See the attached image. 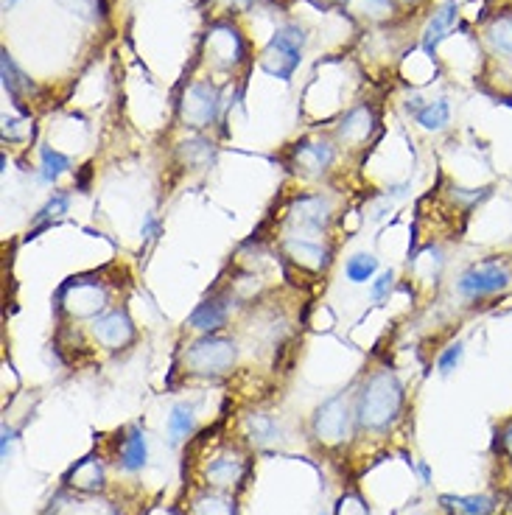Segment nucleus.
Wrapping results in <instances>:
<instances>
[{
	"instance_id": "obj_30",
	"label": "nucleus",
	"mask_w": 512,
	"mask_h": 515,
	"mask_svg": "<svg viewBox=\"0 0 512 515\" xmlns=\"http://www.w3.org/2000/svg\"><path fill=\"white\" fill-rule=\"evenodd\" d=\"M462 356H465V345H462V342L451 345V348L440 353V359H437V370H440L443 376L454 373V370H457V364L462 362Z\"/></svg>"
},
{
	"instance_id": "obj_7",
	"label": "nucleus",
	"mask_w": 512,
	"mask_h": 515,
	"mask_svg": "<svg viewBox=\"0 0 512 515\" xmlns=\"http://www.w3.org/2000/svg\"><path fill=\"white\" fill-rule=\"evenodd\" d=\"M286 219H289L291 236L314 238L331 222V205H328V199H322L319 194H303L291 202Z\"/></svg>"
},
{
	"instance_id": "obj_35",
	"label": "nucleus",
	"mask_w": 512,
	"mask_h": 515,
	"mask_svg": "<svg viewBox=\"0 0 512 515\" xmlns=\"http://www.w3.org/2000/svg\"><path fill=\"white\" fill-rule=\"evenodd\" d=\"M499 448H501V454L507 457V462H512V420H507V423L501 426Z\"/></svg>"
},
{
	"instance_id": "obj_12",
	"label": "nucleus",
	"mask_w": 512,
	"mask_h": 515,
	"mask_svg": "<svg viewBox=\"0 0 512 515\" xmlns=\"http://www.w3.org/2000/svg\"><path fill=\"white\" fill-rule=\"evenodd\" d=\"M333 163V146L325 140H303L294 146V166L305 177L325 174Z\"/></svg>"
},
{
	"instance_id": "obj_11",
	"label": "nucleus",
	"mask_w": 512,
	"mask_h": 515,
	"mask_svg": "<svg viewBox=\"0 0 512 515\" xmlns=\"http://www.w3.org/2000/svg\"><path fill=\"white\" fill-rule=\"evenodd\" d=\"M208 54L219 68H236L247 54V48L233 26H213L208 31Z\"/></svg>"
},
{
	"instance_id": "obj_38",
	"label": "nucleus",
	"mask_w": 512,
	"mask_h": 515,
	"mask_svg": "<svg viewBox=\"0 0 512 515\" xmlns=\"http://www.w3.org/2000/svg\"><path fill=\"white\" fill-rule=\"evenodd\" d=\"M401 3H417V0H401Z\"/></svg>"
},
{
	"instance_id": "obj_24",
	"label": "nucleus",
	"mask_w": 512,
	"mask_h": 515,
	"mask_svg": "<svg viewBox=\"0 0 512 515\" xmlns=\"http://www.w3.org/2000/svg\"><path fill=\"white\" fill-rule=\"evenodd\" d=\"M180 160L188 168H205L213 163V143L205 138L185 140L180 146Z\"/></svg>"
},
{
	"instance_id": "obj_14",
	"label": "nucleus",
	"mask_w": 512,
	"mask_h": 515,
	"mask_svg": "<svg viewBox=\"0 0 512 515\" xmlns=\"http://www.w3.org/2000/svg\"><path fill=\"white\" fill-rule=\"evenodd\" d=\"M375 129V115L370 107H356V110H350L339 121V126H336V135H339V140H345V143H350V146H361L364 140L373 135Z\"/></svg>"
},
{
	"instance_id": "obj_22",
	"label": "nucleus",
	"mask_w": 512,
	"mask_h": 515,
	"mask_svg": "<svg viewBox=\"0 0 512 515\" xmlns=\"http://www.w3.org/2000/svg\"><path fill=\"white\" fill-rule=\"evenodd\" d=\"M244 426H247V437L255 446H269V443H275L277 437H280V429H277L272 415H263V412H252Z\"/></svg>"
},
{
	"instance_id": "obj_18",
	"label": "nucleus",
	"mask_w": 512,
	"mask_h": 515,
	"mask_svg": "<svg viewBox=\"0 0 512 515\" xmlns=\"http://www.w3.org/2000/svg\"><path fill=\"white\" fill-rule=\"evenodd\" d=\"M485 40L493 48V54L512 62V9L510 12H499L487 23Z\"/></svg>"
},
{
	"instance_id": "obj_29",
	"label": "nucleus",
	"mask_w": 512,
	"mask_h": 515,
	"mask_svg": "<svg viewBox=\"0 0 512 515\" xmlns=\"http://www.w3.org/2000/svg\"><path fill=\"white\" fill-rule=\"evenodd\" d=\"M70 168V160L65 154L54 152V149H42V180L56 182Z\"/></svg>"
},
{
	"instance_id": "obj_39",
	"label": "nucleus",
	"mask_w": 512,
	"mask_h": 515,
	"mask_svg": "<svg viewBox=\"0 0 512 515\" xmlns=\"http://www.w3.org/2000/svg\"><path fill=\"white\" fill-rule=\"evenodd\" d=\"M314 3H322V0H314ZM342 3H345V0H342Z\"/></svg>"
},
{
	"instance_id": "obj_25",
	"label": "nucleus",
	"mask_w": 512,
	"mask_h": 515,
	"mask_svg": "<svg viewBox=\"0 0 512 515\" xmlns=\"http://www.w3.org/2000/svg\"><path fill=\"white\" fill-rule=\"evenodd\" d=\"M196 426V418H194V409L188 404H177L174 409H171V415H168V437L174 440V443H180V440H185L188 434L194 432Z\"/></svg>"
},
{
	"instance_id": "obj_31",
	"label": "nucleus",
	"mask_w": 512,
	"mask_h": 515,
	"mask_svg": "<svg viewBox=\"0 0 512 515\" xmlns=\"http://www.w3.org/2000/svg\"><path fill=\"white\" fill-rule=\"evenodd\" d=\"M65 9H70L73 14H79L84 20H93L104 6H101V0H59Z\"/></svg>"
},
{
	"instance_id": "obj_37",
	"label": "nucleus",
	"mask_w": 512,
	"mask_h": 515,
	"mask_svg": "<svg viewBox=\"0 0 512 515\" xmlns=\"http://www.w3.org/2000/svg\"><path fill=\"white\" fill-rule=\"evenodd\" d=\"M14 3H17V0H3V9H6V12H9V9H12Z\"/></svg>"
},
{
	"instance_id": "obj_23",
	"label": "nucleus",
	"mask_w": 512,
	"mask_h": 515,
	"mask_svg": "<svg viewBox=\"0 0 512 515\" xmlns=\"http://www.w3.org/2000/svg\"><path fill=\"white\" fill-rule=\"evenodd\" d=\"M417 124L423 126V129H429V132H440V129H445L448 126V121H451V107H448V101L445 98H440V101H431V104H426V107H420V110L415 112Z\"/></svg>"
},
{
	"instance_id": "obj_15",
	"label": "nucleus",
	"mask_w": 512,
	"mask_h": 515,
	"mask_svg": "<svg viewBox=\"0 0 512 515\" xmlns=\"http://www.w3.org/2000/svg\"><path fill=\"white\" fill-rule=\"evenodd\" d=\"M146 460H149V446H146V434L138 426H132L129 432L121 437L118 443V465L135 474L140 468H146Z\"/></svg>"
},
{
	"instance_id": "obj_4",
	"label": "nucleus",
	"mask_w": 512,
	"mask_h": 515,
	"mask_svg": "<svg viewBox=\"0 0 512 515\" xmlns=\"http://www.w3.org/2000/svg\"><path fill=\"white\" fill-rule=\"evenodd\" d=\"M305 45V31L300 26L277 28L272 42L261 54V68L277 79H291V73L300 65V51Z\"/></svg>"
},
{
	"instance_id": "obj_13",
	"label": "nucleus",
	"mask_w": 512,
	"mask_h": 515,
	"mask_svg": "<svg viewBox=\"0 0 512 515\" xmlns=\"http://www.w3.org/2000/svg\"><path fill=\"white\" fill-rule=\"evenodd\" d=\"M283 250H286V255H289L294 264L303 266V269H311V272H322L328 266V258H331V252L325 250L319 241H314V238L289 236L283 241Z\"/></svg>"
},
{
	"instance_id": "obj_36",
	"label": "nucleus",
	"mask_w": 512,
	"mask_h": 515,
	"mask_svg": "<svg viewBox=\"0 0 512 515\" xmlns=\"http://www.w3.org/2000/svg\"><path fill=\"white\" fill-rule=\"evenodd\" d=\"M14 429H9V426H3V448H0V454H3V460H9V446L14 443Z\"/></svg>"
},
{
	"instance_id": "obj_19",
	"label": "nucleus",
	"mask_w": 512,
	"mask_h": 515,
	"mask_svg": "<svg viewBox=\"0 0 512 515\" xmlns=\"http://www.w3.org/2000/svg\"><path fill=\"white\" fill-rule=\"evenodd\" d=\"M457 14H459V6L451 0V3H445L443 9H437L434 12V17L429 20V26H426V31H423V48L426 51H434L440 42L448 37V31L454 28V23H457Z\"/></svg>"
},
{
	"instance_id": "obj_21",
	"label": "nucleus",
	"mask_w": 512,
	"mask_h": 515,
	"mask_svg": "<svg viewBox=\"0 0 512 515\" xmlns=\"http://www.w3.org/2000/svg\"><path fill=\"white\" fill-rule=\"evenodd\" d=\"M440 502L454 515H490L496 510V499L490 496H443Z\"/></svg>"
},
{
	"instance_id": "obj_33",
	"label": "nucleus",
	"mask_w": 512,
	"mask_h": 515,
	"mask_svg": "<svg viewBox=\"0 0 512 515\" xmlns=\"http://www.w3.org/2000/svg\"><path fill=\"white\" fill-rule=\"evenodd\" d=\"M336 515H370L367 504L361 502L359 496H342V502L336 507Z\"/></svg>"
},
{
	"instance_id": "obj_17",
	"label": "nucleus",
	"mask_w": 512,
	"mask_h": 515,
	"mask_svg": "<svg viewBox=\"0 0 512 515\" xmlns=\"http://www.w3.org/2000/svg\"><path fill=\"white\" fill-rule=\"evenodd\" d=\"M65 482H68L70 488L82 490V493H96V490L104 488V468H101V462L96 457H84L82 462H76L70 468Z\"/></svg>"
},
{
	"instance_id": "obj_10",
	"label": "nucleus",
	"mask_w": 512,
	"mask_h": 515,
	"mask_svg": "<svg viewBox=\"0 0 512 515\" xmlns=\"http://www.w3.org/2000/svg\"><path fill=\"white\" fill-rule=\"evenodd\" d=\"M93 336H96V342L101 348L121 350L126 348V345H132V339H135V325H132L126 311L115 308V311L98 314L96 320H93Z\"/></svg>"
},
{
	"instance_id": "obj_32",
	"label": "nucleus",
	"mask_w": 512,
	"mask_h": 515,
	"mask_svg": "<svg viewBox=\"0 0 512 515\" xmlns=\"http://www.w3.org/2000/svg\"><path fill=\"white\" fill-rule=\"evenodd\" d=\"M65 210H68V196L56 194L54 199H51V202L37 213V219H34V222H42V219H56V216H62Z\"/></svg>"
},
{
	"instance_id": "obj_2",
	"label": "nucleus",
	"mask_w": 512,
	"mask_h": 515,
	"mask_svg": "<svg viewBox=\"0 0 512 515\" xmlns=\"http://www.w3.org/2000/svg\"><path fill=\"white\" fill-rule=\"evenodd\" d=\"M238 359V348L233 339L219 334H205L202 339H196L191 348L185 350L182 364H185V373H194V376H224L233 370V364Z\"/></svg>"
},
{
	"instance_id": "obj_26",
	"label": "nucleus",
	"mask_w": 512,
	"mask_h": 515,
	"mask_svg": "<svg viewBox=\"0 0 512 515\" xmlns=\"http://www.w3.org/2000/svg\"><path fill=\"white\" fill-rule=\"evenodd\" d=\"M0 73H3V87H6V93L20 104V96H23V90H28L31 87V82H28L26 76L17 70V65H14V59L6 51L0 54Z\"/></svg>"
},
{
	"instance_id": "obj_27",
	"label": "nucleus",
	"mask_w": 512,
	"mask_h": 515,
	"mask_svg": "<svg viewBox=\"0 0 512 515\" xmlns=\"http://www.w3.org/2000/svg\"><path fill=\"white\" fill-rule=\"evenodd\" d=\"M375 269H378V258L361 252V255H353V258L347 261L345 275L347 280H353V283H367V280L375 275Z\"/></svg>"
},
{
	"instance_id": "obj_6",
	"label": "nucleus",
	"mask_w": 512,
	"mask_h": 515,
	"mask_svg": "<svg viewBox=\"0 0 512 515\" xmlns=\"http://www.w3.org/2000/svg\"><path fill=\"white\" fill-rule=\"evenodd\" d=\"M202 476H205V485L210 490L233 493L247 479V457L233 446L216 448L208 457V462H205Z\"/></svg>"
},
{
	"instance_id": "obj_28",
	"label": "nucleus",
	"mask_w": 512,
	"mask_h": 515,
	"mask_svg": "<svg viewBox=\"0 0 512 515\" xmlns=\"http://www.w3.org/2000/svg\"><path fill=\"white\" fill-rule=\"evenodd\" d=\"M345 3L367 20H387L392 14V0H345Z\"/></svg>"
},
{
	"instance_id": "obj_5",
	"label": "nucleus",
	"mask_w": 512,
	"mask_h": 515,
	"mask_svg": "<svg viewBox=\"0 0 512 515\" xmlns=\"http://www.w3.org/2000/svg\"><path fill=\"white\" fill-rule=\"evenodd\" d=\"M510 280V266L501 264V261H482V264H473L471 269L462 272V278L457 280V292L465 300H482L490 294L504 292L510 286Z\"/></svg>"
},
{
	"instance_id": "obj_9",
	"label": "nucleus",
	"mask_w": 512,
	"mask_h": 515,
	"mask_svg": "<svg viewBox=\"0 0 512 515\" xmlns=\"http://www.w3.org/2000/svg\"><path fill=\"white\" fill-rule=\"evenodd\" d=\"M219 90L210 82H194L188 84V90L182 93L180 98V118L185 126H194V129H202V126H210L219 115Z\"/></svg>"
},
{
	"instance_id": "obj_16",
	"label": "nucleus",
	"mask_w": 512,
	"mask_h": 515,
	"mask_svg": "<svg viewBox=\"0 0 512 515\" xmlns=\"http://www.w3.org/2000/svg\"><path fill=\"white\" fill-rule=\"evenodd\" d=\"M188 325H191L194 331H202V334H216V331H222L224 325H227V303L210 297L202 306H196Z\"/></svg>"
},
{
	"instance_id": "obj_3",
	"label": "nucleus",
	"mask_w": 512,
	"mask_h": 515,
	"mask_svg": "<svg viewBox=\"0 0 512 515\" xmlns=\"http://www.w3.org/2000/svg\"><path fill=\"white\" fill-rule=\"evenodd\" d=\"M356 406H350L345 392L322 401L311 418V434L322 448H342L353 434Z\"/></svg>"
},
{
	"instance_id": "obj_8",
	"label": "nucleus",
	"mask_w": 512,
	"mask_h": 515,
	"mask_svg": "<svg viewBox=\"0 0 512 515\" xmlns=\"http://www.w3.org/2000/svg\"><path fill=\"white\" fill-rule=\"evenodd\" d=\"M59 306L70 311L73 317H93L96 320L98 314H104V306H107V292L98 280H82L73 278L70 283H65L59 289Z\"/></svg>"
},
{
	"instance_id": "obj_1",
	"label": "nucleus",
	"mask_w": 512,
	"mask_h": 515,
	"mask_svg": "<svg viewBox=\"0 0 512 515\" xmlns=\"http://www.w3.org/2000/svg\"><path fill=\"white\" fill-rule=\"evenodd\" d=\"M403 412V384L392 370H375L356 395V429L387 434Z\"/></svg>"
},
{
	"instance_id": "obj_34",
	"label": "nucleus",
	"mask_w": 512,
	"mask_h": 515,
	"mask_svg": "<svg viewBox=\"0 0 512 515\" xmlns=\"http://www.w3.org/2000/svg\"><path fill=\"white\" fill-rule=\"evenodd\" d=\"M392 283H395V272H384V275H378V280L373 283V300H375V303H381V300L387 297L389 289H392Z\"/></svg>"
},
{
	"instance_id": "obj_40",
	"label": "nucleus",
	"mask_w": 512,
	"mask_h": 515,
	"mask_svg": "<svg viewBox=\"0 0 512 515\" xmlns=\"http://www.w3.org/2000/svg\"><path fill=\"white\" fill-rule=\"evenodd\" d=\"M322 515H328V513H322Z\"/></svg>"
},
{
	"instance_id": "obj_20",
	"label": "nucleus",
	"mask_w": 512,
	"mask_h": 515,
	"mask_svg": "<svg viewBox=\"0 0 512 515\" xmlns=\"http://www.w3.org/2000/svg\"><path fill=\"white\" fill-rule=\"evenodd\" d=\"M188 515H236V502L222 490H202L194 496Z\"/></svg>"
}]
</instances>
